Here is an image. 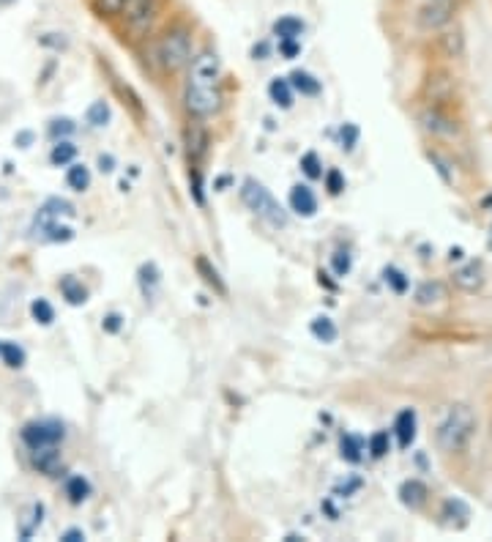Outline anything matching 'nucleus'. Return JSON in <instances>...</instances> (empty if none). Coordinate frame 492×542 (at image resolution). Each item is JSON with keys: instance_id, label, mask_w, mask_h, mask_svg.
<instances>
[{"instance_id": "nucleus-41", "label": "nucleus", "mask_w": 492, "mask_h": 542, "mask_svg": "<svg viewBox=\"0 0 492 542\" xmlns=\"http://www.w3.org/2000/svg\"><path fill=\"white\" fill-rule=\"evenodd\" d=\"M74 132V124L69 121V118H55L50 124V135L52 137H63V135H72Z\"/></svg>"}, {"instance_id": "nucleus-32", "label": "nucleus", "mask_w": 492, "mask_h": 542, "mask_svg": "<svg viewBox=\"0 0 492 542\" xmlns=\"http://www.w3.org/2000/svg\"><path fill=\"white\" fill-rule=\"evenodd\" d=\"M31 315L39 321L41 326H50L55 321V310H52V304L47 299H36L31 304Z\"/></svg>"}, {"instance_id": "nucleus-6", "label": "nucleus", "mask_w": 492, "mask_h": 542, "mask_svg": "<svg viewBox=\"0 0 492 542\" xmlns=\"http://www.w3.org/2000/svg\"><path fill=\"white\" fill-rule=\"evenodd\" d=\"M66 436L61 422L55 419H41V422H28L22 428V441L28 444V449H41V447H58Z\"/></svg>"}, {"instance_id": "nucleus-39", "label": "nucleus", "mask_w": 492, "mask_h": 542, "mask_svg": "<svg viewBox=\"0 0 492 542\" xmlns=\"http://www.w3.org/2000/svg\"><path fill=\"white\" fill-rule=\"evenodd\" d=\"M41 515H44V507H41V504H33V507H31V521L25 523V526L20 529L22 540H28V537H31L33 529H36V526L41 523Z\"/></svg>"}, {"instance_id": "nucleus-10", "label": "nucleus", "mask_w": 492, "mask_h": 542, "mask_svg": "<svg viewBox=\"0 0 492 542\" xmlns=\"http://www.w3.org/2000/svg\"><path fill=\"white\" fill-rule=\"evenodd\" d=\"M416 428H419V417L413 408H402L397 419H394V433H397V444L408 449L416 441Z\"/></svg>"}, {"instance_id": "nucleus-3", "label": "nucleus", "mask_w": 492, "mask_h": 542, "mask_svg": "<svg viewBox=\"0 0 492 542\" xmlns=\"http://www.w3.org/2000/svg\"><path fill=\"white\" fill-rule=\"evenodd\" d=\"M241 200H244V206L255 217H260L263 222H268L271 228H285L287 225V214L285 209L279 206L277 198L268 192L260 181L255 178H246L244 184H241Z\"/></svg>"}, {"instance_id": "nucleus-26", "label": "nucleus", "mask_w": 492, "mask_h": 542, "mask_svg": "<svg viewBox=\"0 0 492 542\" xmlns=\"http://www.w3.org/2000/svg\"><path fill=\"white\" fill-rule=\"evenodd\" d=\"M309 329H312V334L318 337L320 343H334L337 340V324L331 321V318H326V315H318L312 324H309Z\"/></svg>"}, {"instance_id": "nucleus-15", "label": "nucleus", "mask_w": 492, "mask_h": 542, "mask_svg": "<svg viewBox=\"0 0 492 542\" xmlns=\"http://www.w3.org/2000/svg\"><path fill=\"white\" fill-rule=\"evenodd\" d=\"M186 151H189V162H197L205 157L208 151V132L203 129V124H189L186 129Z\"/></svg>"}, {"instance_id": "nucleus-19", "label": "nucleus", "mask_w": 492, "mask_h": 542, "mask_svg": "<svg viewBox=\"0 0 492 542\" xmlns=\"http://www.w3.org/2000/svg\"><path fill=\"white\" fill-rule=\"evenodd\" d=\"M427 96H430L432 105H441V102H446L451 96V91H454V85H451V80L446 77V74H432L430 80H427Z\"/></svg>"}, {"instance_id": "nucleus-37", "label": "nucleus", "mask_w": 492, "mask_h": 542, "mask_svg": "<svg viewBox=\"0 0 492 542\" xmlns=\"http://www.w3.org/2000/svg\"><path fill=\"white\" fill-rule=\"evenodd\" d=\"M88 121L93 126H104L110 121V107L104 105V102H93L91 110H88Z\"/></svg>"}, {"instance_id": "nucleus-42", "label": "nucleus", "mask_w": 492, "mask_h": 542, "mask_svg": "<svg viewBox=\"0 0 492 542\" xmlns=\"http://www.w3.org/2000/svg\"><path fill=\"white\" fill-rule=\"evenodd\" d=\"M331 266H334V271H337L339 277H345L353 263H350L348 252H334V258H331Z\"/></svg>"}, {"instance_id": "nucleus-5", "label": "nucleus", "mask_w": 492, "mask_h": 542, "mask_svg": "<svg viewBox=\"0 0 492 542\" xmlns=\"http://www.w3.org/2000/svg\"><path fill=\"white\" fill-rule=\"evenodd\" d=\"M121 17L134 36H145L159 17V0H129Z\"/></svg>"}, {"instance_id": "nucleus-38", "label": "nucleus", "mask_w": 492, "mask_h": 542, "mask_svg": "<svg viewBox=\"0 0 492 542\" xmlns=\"http://www.w3.org/2000/svg\"><path fill=\"white\" fill-rule=\"evenodd\" d=\"M44 230H47V239L50 241H72L74 239V230L63 228V225H58V222H47V225H44Z\"/></svg>"}, {"instance_id": "nucleus-44", "label": "nucleus", "mask_w": 492, "mask_h": 542, "mask_svg": "<svg viewBox=\"0 0 492 542\" xmlns=\"http://www.w3.org/2000/svg\"><path fill=\"white\" fill-rule=\"evenodd\" d=\"M279 53L290 61V58H296V55L301 53V44H298V39H282V42H279Z\"/></svg>"}, {"instance_id": "nucleus-34", "label": "nucleus", "mask_w": 492, "mask_h": 542, "mask_svg": "<svg viewBox=\"0 0 492 542\" xmlns=\"http://www.w3.org/2000/svg\"><path fill=\"white\" fill-rule=\"evenodd\" d=\"M0 354H3V362H6L9 367L25 365V351H22L20 345H14V343L0 345Z\"/></svg>"}, {"instance_id": "nucleus-36", "label": "nucleus", "mask_w": 492, "mask_h": 542, "mask_svg": "<svg viewBox=\"0 0 492 542\" xmlns=\"http://www.w3.org/2000/svg\"><path fill=\"white\" fill-rule=\"evenodd\" d=\"M383 277H386V282L391 285V291L394 293H405L408 291V277L402 274L400 269H394V266H389V269L383 271Z\"/></svg>"}, {"instance_id": "nucleus-24", "label": "nucleus", "mask_w": 492, "mask_h": 542, "mask_svg": "<svg viewBox=\"0 0 492 542\" xmlns=\"http://www.w3.org/2000/svg\"><path fill=\"white\" fill-rule=\"evenodd\" d=\"M339 452H342V458L348 460V463H361V458H364V441L345 433L342 441H339Z\"/></svg>"}, {"instance_id": "nucleus-18", "label": "nucleus", "mask_w": 492, "mask_h": 542, "mask_svg": "<svg viewBox=\"0 0 492 542\" xmlns=\"http://www.w3.org/2000/svg\"><path fill=\"white\" fill-rule=\"evenodd\" d=\"M195 266H197V274L203 277L205 285H208V288H211L216 296H227L225 280H222V274H219V271L211 266V261H208V258H203V255H200V258L195 261Z\"/></svg>"}, {"instance_id": "nucleus-33", "label": "nucleus", "mask_w": 492, "mask_h": 542, "mask_svg": "<svg viewBox=\"0 0 492 542\" xmlns=\"http://www.w3.org/2000/svg\"><path fill=\"white\" fill-rule=\"evenodd\" d=\"M129 0H93V9L99 11L102 17H121Z\"/></svg>"}, {"instance_id": "nucleus-16", "label": "nucleus", "mask_w": 492, "mask_h": 542, "mask_svg": "<svg viewBox=\"0 0 492 542\" xmlns=\"http://www.w3.org/2000/svg\"><path fill=\"white\" fill-rule=\"evenodd\" d=\"M446 299V285L438 280L430 282H421L416 293H413V302L419 304V307H432V304H438Z\"/></svg>"}, {"instance_id": "nucleus-31", "label": "nucleus", "mask_w": 492, "mask_h": 542, "mask_svg": "<svg viewBox=\"0 0 492 542\" xmlns=\"http://www.w3.org/2000/svg\"><path fill=\"white\" fill-rule=\"evenodd\" d=\"M140 285H143V293L151 299L156 291V285H159V269H156L154 263H145L143 269H140Z\"/></svg>"}, {"instance_id": "nucleus-22", "label": "nucleus", "mask_w": 492, "mask_h": 542, "mask_svg": "<svg viewBox=\"0 0 492 542\" xmlns=\"http://www.w3.org/2000/svg\"><path fill=\"white\" fill-rule=\"evenodd\" d=\"M438 42H441V50L446 58H460L465 53L462 31H443V36H438Z\"/></svg>"}, {"instance_id": "nucleus-8", "label": "nucleus", "mask_w": 492, "mask_h": 542, "mask_svg": "<svg viewBox=\"0 0 492 542\" xmlns=\"http://www.w3.org/2000/svg\"><path fill=\"white\" fill-rule=\"evenodd\" d=\"M222 80V61L211 50L197 53L189 63V83L186 85H219Z\"/></svg>"}, {"instance_id": "nucleus-17", "label": "nucleus", "mask_w": 492, "mask_h": 542, "mask_svg": "<svg viewBox=\"0 0 492 542\" xmlns=\"http://www.w3.org/2000/svg\"><path fill=\"white\" fill-rule=\"evenodd\" d=\"M441 518L446 526H465L471 518V510L462 499H446L441 507Z\"/></svg>"}, {"instance_id": "nucleus-40", "label": "nucleus", "mask_w": 492, "mask_h": 542, "mask_svg": "<svg viewBox=\"0 0 492 542\" xmlns=\"http://www.w3.org/2000/svg\"><path fill=\"white\" fill-rule=\"evenodd\" d=\"M326 189L331 195H339L342 189H345V176L339 173V170H328L326 173Z\"/></svg>"}, {"instance_id": "nucleus-25", "label": "nucleus", "mask_w": 492, "mask_h": 542, "mask_svg": "<svg viewBox=\"0 0 492 542\" xmlns=\"http://www.w3.org/2000/svg\"><path fill=\"white\" fill-rule=\"evenodd\" d=\"M274 33L279 36V42H282V39H301L304 22L298 20V17H282V20L274 22Z\"/></svg>"}, {"instance_id": "nucleus-47", "label": "nucleus", "mask_w": 492, "mask_h": 542, "mask_svg": "<svg viewBox=\"0 0 492 542\" xmlns=\"http://www.w3.org/2000/svg\"><path fill=\"white\" fill-rule=\"evenodd\" d=\"M61 540H66V542H82V540H85V534H82L80 529H69V532L63 534Z\"/></svg>"}, {"instance_id": "nucleus-2", "label": "nucleus", "mask_w": 492, "mask_h": 542, "mask_svg": "<svg viewBox=\"0 0 492 542\" xmlns=\"http://www.w3.org/2000/svg\"><path fill=\"white\" fill-rule=\"evenodd\" d=\"M192 33L184 25H175L159 36L156 42V63L162 66V72H181L192 63Z\"/></svg>"}, {"instance_id": "nucleus-20", "label": "nucleus", "mask_w": 492, "mask_h": 542, "mask_svg": "<svg viewBox=\"0 0 492 542\" xmlns=\"http://www.w3.org/2000/svg\"><path fill=\"white\" fill-rule=\"evenodd\" d=\"M268 94H271V99H274V105L285 107V110L293 105V85H290V80H285V77L271 80V85H268Z\"/></svg>"}, {"instance_id": "nucleus-11", "label": "nucleus", "mask_w": 492, "mask_h": 542, "mask_svg": "<svg viewBox=\"0 0 492 542\" xmlns=\"http://www.w3.org/2000/svg\"><path fill=\"white\" fill-rule=\"evenodd\" d=\"M31 463L33 469H39L41 474H47V477H58V471L63 469V460L58 447L31 449Z\"/></svg>"}, {"instance_id": "nucleus-14", "label": "nucleus", "mask_w": 492, "mask_h": 542, "mask_svg": "<svg viewBox=\"0 0 492 542\" xmlns=\"http://www.w3.org/2000/svg\"><path fill=\"white\" fill-rule=\"evenodd\" d=\"M427 496H430V490L421 480H405L400 485V501L408 510H421L427 504Z\"/></svg>"}, {"instance_id": "nucleus-30", "label": "nucleus", "mask_w": 492, "mask_h": 542, "mask_svg": "<svg viewBox=\"0 0 492 542\" xmlns=\"http://www.w3.org/2000/svg\"><path fill=\"white\" fill-rule=\"evenodd\" d=\"M367 449H369V455H372L375 460L386 458V455H389V449H391L389 433H386V430H378L375 436H369Z\"/></svg>"}, {"instance_id": "nucleus-4", "label": "nucleus", "mask_w": 492, "mask_h": 542, "mask_svg": "<svg viewBox=\"0 0 492 542\" xmlns=\"http://www.w3.org/2000/svg\"><path fill=\"white\" fill-rule=\"evenodd\" d=\"M184 105L189 115H195L197 121L211 118L222 107V88L219 85H186Z\"/></svg>"}, {"instance_id": "nucleus-12", "label": "nucleus", "mask_w": 492, "mask_h": 542, "mask_svg": "<svg viewBox=\"0 0 492 542\" xmlns=\"http://www.w3.org/2000/svg\"><path fill=\"white\" fill-rule=\"evenodd\" d=\"M454 285L465 293L482 291L484 285L482 266H479V263H465V266H460V269L454 271Z\"/></svg>"}, {"instance_id": "nucleus-9", "label": "nucleus", "mask_w": 492, "mask_h": 542, "mask_svg": "<svg viewBox=\"0 0 492 542\" xmlns=\"http://www.w3.org/2000/svg\"><path fill=\"white\" fill-rule=\"evenodd\" d=\"M421 126H424V132H430L432 137H443V140H451V137H457L460 132V126L457 121L446 115L438 105H430L424 113L419 115Z\"/></svg>"}, {"instance_id": "nucleus-46", "label": "nucleus", "mask_w": 492, "mask_h": 542, "mask_svg": "<svg viewBox=\"0 0 492 542\" xmlns=\"http://www.w3.org/2000/svg\"><path fill=\"white\" fill-rule=\"evenodd\" d=\"M104 329H107V332H118V329H121V318H118V315H110V318L104 321Z\"/></svg>"}, {"instance_id": "nucleus-1", "label": "nucleus", "mask_w": 492, "mask_h": 542, "mask_svg": "<svg viewBox=\"0 0 492 542\" xmlns=\"http://www.w3.org/2000/svg\"><path fill=\"white\" fill-rule=\"evenodd\" d=\"M476 436V414L465 403H454L435 428V444L446 455H462Z\"/></svg>"}, {"instance_id": "nucleus-13", "label": "nucleus", "mask_w": 492, "mask_h": 542, "mask_svg": "<svg viewBox=\"0 0 492 542\" xmlns=\"http://www.w3.org/2000/svg\"><path fill=\"white\" fill-rule=\"evenodd\" d=\"M290 209L301 214V217H315V211H318V198H315V192L304 184H296V187L290 189Z\"/></svg>"}, {"instance_id": "nucleus-50", "label": "nucleus", "mask_w": 492, "mask_h": 542, "mask_svg": "<svg viewBox=\"0 0 492 542\" xmlns=\"http://www.w3.org/2000/svg\"><path fill=\"white\" fill-rule=\"evenodd\" d=\"M487 247L492 250V222H490V233H487Z\"/></svg>"}, {"instance_id": "nucleus-45", "label": "nucleus", "mask_w": 492, "mask_h": 542, "mask_svg": "<svg viewBox=\"0 0 492 542\" xmlns=\"http://www.w3.org/2000/svg\"><path fill=\"white\" fill-rule=\"evenodd\" d=\"M359 140V129L353 124H345V129H342V148H353V143Z\"/></svg>"}, {"instance_id": "nucleus-27", "label": "nucleus", "mask_w": 492, "mask_h": 542, "mask_svg": "<svg viewBox=\"0 0 492 542\" xmlns=\"http://www.w3.org/2000/svg\"><path fill=\"white\" fill-rule=\"evenodd\" d=\"M66 184L74 189V192H85L91 187V170L85 165H72L69 173H66Z\"/></svg>"}, {"instance_id": "nucleus-28", "label": "nucleus", "mask_w": 492, "mask_h": 542, "mask_svg": "<svg viewBox=\"0 0 492 542\" xmlns=\"http://www.w3.org/2000/svg\"><path fill=\"white\" fill-rule=\"evenodd\" d=\"M66 496H69L74 504H82V501L91 496V482L85 480V477H72V480L66 482Z\"/></svg>"}, {"instance_id": "nucleus-23", "label": "nucleus", "mask_w": 492, "mask_h": 542, "mask_svg": "<svg viewBox=\"0 0 492 542\" xmlns=\"http://www.w3.org/2000/svg\"><path fill=\"white\" fill-rule=\"evenodd\" d=\"M290 85L293 91L301 96H318L320 94V80H315L309 72H293L290 74Z\"/></svg>"}, {"instance_id": "nucleus-35", "label": "nucleus", "mask_w": 492, "mask_h": 542, "mask_svg": "<svg viewBox=\"0 0 492 542\" xmlns=\"http://www.w3.org/2000/svg\"><path fill=\"white\" fill-rule=\"evenodd\" d=\"M61 214H69V217H72V214H74L72 203L52 198V200H47V206L41 209V217H61Z\"/></svg>"}, {"instance_id": "nucleus-49", "label": "nucleus", "mask_w": 492, "mask_h": 542, "mask_svg": "<svg viewBox=\"0 0 492 542\" xmlns=\"http://www.w3.org/2000/svg\"><path fill=\"white\" fill-rule=\"evenodd\" d=\"M99 165H102V170H107V173H110V170H113V157H99Z\"/></svg>"}, {"instance_id": "nucleus-21", "label": "nucleus", "mask_w": 492, "mask_h": 542, "mask_svg": "<svg viewBox=\"0 0 492 542\" xmlns=\"http://www.w3.org/2000/svg\"><path fill=\"white\" fill-rule=\"evenodd\" d=\"M61 293H63V299H66L69 304H74V307H80V304L88 302V291H85V288H82V282L74 280V277H63Z\"/></svg>"}, {"instance_id": "nucleus-43", "label": "nucleus", "mask_w": 492, "mask_h": 542, "mask_svg": "<svg viewBox=\"0 0 492 542\" xmlns=\"http://www.w3.org/2000/svg\"><path fill=\"white\" fill-rule=\"evenodd\" d=\"M301 167H304V173L309 178H320L323 176V170H320V159L315 154H307V157L301 159Z\"/></svg>"}, {"instance_id": "nucleus-29", "label": "nucleus", "mask_w": 492, "mask_h": 542, "mask_svg": "<svg viewBox=\"0 0 492 542\" xmlns=\"http://www.w3.org/2000/svg\"><path fill=\"white\" fill-rule=\"evenodd\" d=\"M74 157H77V148L69 143V140H61L58 146L52 148V154H50V162L52 165H58V167H66V165H72Z\"/></svg>"}, {"instance_id": "nucleus-48", "label": "nucleus", "mask_w": 492, "mask_h": 542, "mask_svg": "<svg viewBox=\"0 0 492 542\" xmlns=\"http://www.w3.org/2000/svg\"><path fill=\"white\" fill-rule=\"evenodd\" d=\"M430 159H432V162H435V165H438V170H441V176L446 178V181H449V170H446V162H443V159H441V154H430Z\"/></svg>"}, {"instance_id": "nucleus-7", "label": "nucleus", "mask_w": 492, "mask_h": 542, "mask_svg": "<svg viewBox=\"0 0 492 542\" xmlns=\"http://www.w3.org/2000/svg\"><path fill=\"white\" fill-rule=\"evenodd\" d=\"M454 14H457L454 0H427L416 14V22L424 31H446L454 22Z\"/></svg>"}]
</instances>
